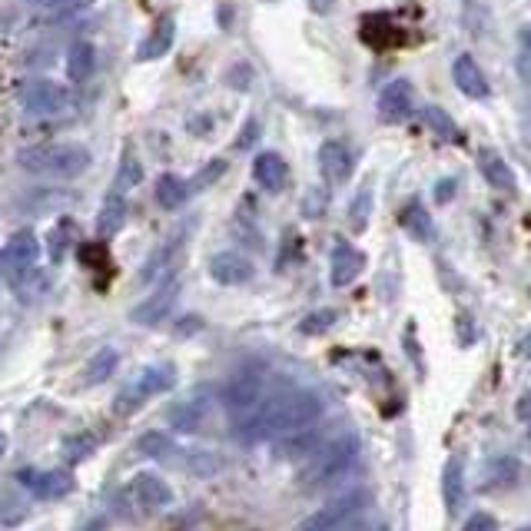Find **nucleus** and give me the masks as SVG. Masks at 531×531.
<instances>
[{
  "mask_svg": "<svg viewBox=\"0 0 531 531\" xmlns=\"http://www.w3.org/2000/svg\"><path fill=\"white\" fill-rule=\"evenodd\" d=\"M336 309H316V312H309V316L299 322V332L303 336H319V332H326L336 326Z\"/></svg>",
  "mask_w": 531,
  "mask_h": 531,
  "instance_id": "7c9ffc66",
  "label": "nucleus"
},
{
  "mask_svg": "<svg viewBox=\"0 0 531 531\" xmlns=\"http://www.w3.org/2000/svg\"><path fill=\"white\" fill-rule=\"evenodd\" d=\"M20 103H24V110L34 113V117H50V113L67 110L70 93H67V87H60V83H54V80H34V83H27L24 93H20Z\"/></svg>",
  "mask_w": 531,
  "mask_h": 531,
  "instance_id": "1a4fd4ad",
  "label": "nucleus"
},
{
  "mask_svg": "<svg viewBox=\"0 0 531 531\" xmlns=\"http://www.w3.org/2000/svg\"><path fill=\"white\" fill-rule=\"evenodd\" d=\"M369 213H372V186H362L356 203H352V210H349V223H352L356 233H359V229H366Z\"/></svg>",
  "mask_w": 531,
  "mask_h": 531,
  "instance_id": "2f4dec72",
  "label": "nucleus"
},
{
  "mask_svg": "<svg viewBox=\"0 0 531 531\" xmlns=\"http://www.w3.org/2000/svg\"><path fill=\"white\" fill-rule=\"evenodd\" d=\"M7 452V435H0V455Z\"/></svg>",
  "mask_w": 531,
  "mask_h": 531,
  "instance_id": "c03bdc74",
  "label": "nucleus"
},
{
  "mask_svg": "<svg viewBox=\"0 0 531 531\" xmlns=\"http://www.w3.org/2000/svg\"><path fill=\"white\" fill-rule=\"evenodd\" d=\"M173 37H176V24H173L170 17H163L160 24H156L153 34H150V37L140 44V50H137V60H140V64H147V60L163 57L166 50L173 47Z\"/></svg>",
  "mask_w": 531,
  "mask_h": 531,
  "instance_id": "5701e85b",
  "label": "nucleus"
},
{
  "mask_svg": "<svg viewBox=\"0 0 531 531\" xmlns=\"http://www.w3.org/2000/svg\"><path fill=\"white\" fill-rule=\"evenodd\" d=\"M93 445H97V439H93V435H77V439H70L64 445V455L70 458V462H80V458H87L93 452Z\"/></svg>",
  "mask_w": 531,
  "mask_h": 531,
  "instance_id": "72a5a7b5",
  "label": "nucleus"
},
{
  "mask_svg": "<svg viewBox=\"0 0 531 531\" xmlns=\"http://www.w3.org/2000/svg\"><path fill=\"white\" fill-rule=\"evenodd\" d=\"M452 80H455V87L462 90L468 100H488V93H492V87H488V77L482 74V67H478L475 57H468V54L455 57Z\"/></svg>",
  "mask_w": 531,
  "mask_h": 531,
  "instance_id": "ddd939ff",
  "label": "nucleus"
},
{
  "mask_svg": "<svg viewBox=\"0 0 531 531\" xmlns=\"http://www.w3.org/2000/svg\"><path fill=\"white\" fill-rule=\"evenodd\" d=\"M83 531H103V525H100V522H93V525H87Z\"/></svg>",
  "mask_w": 531,
  "mask_h": 531,
  "instance_id": "49530a36",
  "label": "nucleus"
},
{
  "mask_svg": "<svg viewBox=\"0 0 531 531\" xmlns=\"http://www.w3.org/2000/svg\"><path fill=\"white\" fill-rule=\"evenodd\" d=\"M140 180H143V163L133 156L130 150L123 153V160H120V170H117V180H113V186L110 190H117V193H123L127 196L133 186H140Z\"/></svg>",
  "mask_w": 531,
  "mask_h": 531,
  "instance_id": "cd10ccee",
  "label": "nucleus"
},
{
  "mask_svg": "<svg viewBox=\"0 0 531 531\" xmlns=\"http://www.w3.org/2000/svg\"><path fill=\"white\" fill-rule=\"evenodd\" d=\"M253 180L259 183V190L266 193H283L289 186V166L279 153H259L253 163Z\"/></svg>",
  "mask_w": 531,
  "mask_h": 531,
  "instance_id": "4468645a",
  "label": "nucleus"
},
{
  "mask_svg": "<svg viewBox=\"0 0 531 531\" xmlns=\"http://www.w3.org/2000/svg\"><path fill=\"white\" fill-rule=\"evenodd\" d=\"M442 498H445V508H449V512H458V505H462V498H465L462 458H449V462H445V472H442Z\"/></svg>",
  "mask_w": 531,
  "mask_h": 531,
  "instance_id": "a878e982",
  "label": "nucleus"
},
{
  "mask_svg": "<svg viewBox=\"0 0 531 531\" xmlns=\"http://www.w3.org/2000/svg\"><path fill=\"white\" fill-rule=\"evenodd\" d=\"M170 449H173V445H170V439H166L163 432H147V435H143V439L137 442V452H140V455H150V458H163Z\"/></svg>",
  "mask_w": 531,
  "mask_h": 531,
  "instance_id": "473e14b6",
  "label": "nucleus"
},
{
  "mask_svg": "<svg viewBox=\"0 0 531 531\" xmlns=\"http://www.w3.org/2000/svg\"><path fill=\"white\" fill-rule=\"evenodd\" d=\"M478 170H482L488 186H495V190H502V193H512L515 190L512 166H508L495 150H482V156H478Z\"/></svg>",
  "mask_w": 531,
  "mask_h": 531,
  "instance_id": "6ab92c4d",
  "label": "nucleus"
},
{
  "mask_svg": "<svg viewBox=\"0 0 531 531\" xmlns=\"http://www.w3.org/2000/svg\"><path fill=\"white\" fill-rule=\"evenodd\" d=\"M462 531H498V522H495L492 515L478 512V515H472V518H468Z\"/></svg>",
  "mask_w": 531,
  "mask_h": 531,
  "instance_id": "f704fd0d",
  "label": "nucleus"
},
{
  "mask_svg": "<svg viewBox=\"0 0 531 531\" xmlns=\"http://www.w3.org/2000/svg\"><path fill=\"white\" fill-rule=\"evenodd\" d=\"M362 269H366V253H362V249H356L352 243H339L336 249H332L329 279H332V286H336V289L356 283V279L362 276Z\"/></svg>",
  "mask_w": 531,
  "mask_h": 531,
  "instance_id": "9b49d317",
  "label": "nucleus"
},
{
  "mask_svg": "<svg viewBox=\"0 0 531 531\" xmlns=\"http://www.w3.org/2000/svg\"><path fill=\"white\" fill-rule=\"evenodd\" d=\"M399 223H402L405 233L415 239V243H432V239H435L432 216H429V210H425V206H419V203H409V206H405V210L399 213Z\"/></svg>",
  "mask_w": 531,
  "mask_h": 531,
  "instance_id": "4be33fe9",
  "label": "nucleus"
},
{
  "mask_svg": "<svg viewBox=\"0 0 531 531\" xmlns=\"http://www.w3.org/2000/svg\"><path fill=\"white\" fill-rule=\"evenodd\" d=\"M518 472H522L518 458H512V455H492L482 465V482L488 488H508V485H515Z\"/></svg>",
  "mask_w": 531,
  "mask_h": 531,
  "instance_id": "412c9836",
  "label": "nucleus"
},
{
  "mask_svg": "<svg viewBox=\"0 0 531 531\" xmlns=\"http://www.w3.org/2000/svg\"><path fill=\"white\" fill-rule=\"evenodd\" d=\"M452 196V180H445L442 186H439V200H449Z\"/></svg>",
  "mask_w": 531,
  "mask_h": 531,
  "instance_id": "a19ab883",
  "label": "nucleus"
},
{
  "mask_svg": "<svg viewBox=\"0 0 531 531\" xmlns=\"http://www.w3.org/2000/svg\"><path fill=\"white\" fill-rule=\"evenodd\" d=\"M203 419H206V402H200V399L183 402L180 409L173 412V425L180 432H196L203 425Z\"/></svg>",
  "mask_w": 531,
  "mask_h": 531,
  "instance_id": "c85d7f7f",
  "label": "nucleus"
},
{
  "mask_svg": "<svg viewBox=\"0 0 531 531\" xmlns=\"http://www.w3.org/2000/svg\"><path fill=\"white\" fill-rule=\"evenodd\" d=\"M522 352H525V356L531 359V332H528V336L522 339Z\"/></svg>",
  "mask_w": 531,
  "mask_h": 531,
  "instance_id": "37998d69",
  "label": "nucleus"
},
{
  "mask_svg": "<svg viewBox=\"0 0 531 531\" xmlns=\"http://www.w3.org/2000/svg\"><path fill=\"white\" fill-rule=\"evenodd\" d=\"M40 259V239L30 233V229H20L7 239L4 253H0V273H4L10 283H24V279L34 273Z\"/></svg>",
  "mask_w": 531,
  "mask_h": 531,
  "instance_id": "0eeeda50",
  "label": "nucleus"
},
{
  "mask_svg": "<svg viewBox=\"0 0 531 531\" xmlns=\"http://www.w3.org/2000/svg\"><path fill=\"white\" fill-rule=\"evenodd\" d=\"M425 127H429L432 133H439V137L449 140V143L462 140V133H458V127L452 123V117H449V113H445L442 107H429V110H425Z\"/></svg>",
  "mask_w": 531,
  "mask_h": 531,
  "instance_id": "c756f323",
  "label": "nucleus"
},
{
  "mask_svg": "<svg viewBox=\"0 0 531 531\" xmlns=\"http://www.w3.org/2000/svg\"><path fill=\"white\" fill-rule=\"evenodd\" d=\"M522 74L531 80V47H525V54H522Z\"/></svg>",
  "mask_w": 531,
  "mask_h": 531,
  "instance_id": "ea45409f",
  "label": "nucleus"
},
{
  "mask_svg": "<svg viewBox=\"0 0 531 531\" xmlns=\"http://www.w3.org/2000/svg\"><path fill=\"white\" fill-rule=\"evenodd\" d=\"M356 462H359V435L342 432L309 458V465L303 472V488L306 492H322V488L339 485L342 478L356 468Z\"/></svg>",
  "mask_w": 531,
  "mask_h": 531,
  "instance_id": "f03ea898",
  "label": "nucleus"
},
{
  "mask_svg": "<svg viewBox=\"0 0 531 531\" xmlns=\"http://www.w3.org/2000/svg\"><path fill=\"white\" fill-rule=\"evenodd\" d=\"M173 382H176V369L170 366V362H156V366H147L130 385H123V392L117 395L113 409H117V415L137 412L143 402L153 399V395L173 389Z\"/></svg>",
  "mask_w": 531,
  "mask_h": 531,
  "instance_id": "39448f33",
  "label": "nucleus"
},
{
  "mask_svg": "<svg viewBox=\"0 0 531 531\" xmlns=\"http://www.w3.org/2000/svg\"><path fill=\"white\" fill-rule=\"evenodd\" d=\"M123 223H127V196L117 193V190H110L107 200H103V210H100V216H97V233H100V239L120 233Z\"/></svg>",
  "mask_w": 531,
  "mask_h": 531,
  "instance_id": "aec40b11",
  "label": "nucleus"
},
{
  "mask_svg": "<svg viewBox=\"0 0 531 531\" xmlns=\"http://www.w3.org/2000/svg\"><path fill=\"white\" fill-rule=\"evenodd\" d=\"M522 40H525V47H531V27L525 30V34H522Z\"/></svg>",
  "mask_w": 531,
  "mask_h": 531,
  "instance_id": "a18cd8bd",
  "label": "nucleus"
},
{
  "mask_svg": "<svg viewBox=\"0 0 531 531\" xmlns=\"http://www.w3.org/2000/svg\"><path fill=\"white\" fill-rule=\"evenodd\" d=\"M93 70H97V50H93V44H87V40H77V44L70 47V54H67L70 80H77V83L90 80Z\"/></svg>",
  "mask_w": 531,
  "mask_h": 531,
  "instance_id": "393cba45",
  "label": "nucleus"
},
{
  "mask_svg": "<svg viewBox=\"0 0 531 531\" xmlns=\"http://www.w3.org/2000/svg\"><path fill=\"white\" fill-rule=\"evenodd\" d=\"M342 531H372V525L369 522H352L349 528H342Z\"/></svg>",
  "mask_w": 531,
  "mask_h": 531,
  "instance_id": "79ce46f5",
  "label": "nucleus"
},
{
  "mask_svg": "<svg viewBox=\"0 0 531 531\" xmlns=\"http://www.w3.org/2000/svg\"><path fill=\"white\" fill-rule=\"evenodd\" d=\"M263 402H266V376L259 369H243V372H236V376L226 382L223 405L236 415V419L256 412Z\"/></svg>",
  "mask_w": 531,
  "mask_h": 531,
  "instance_id": "423d86ee",
  "label": "nucleus"
},
{
  "mask_svg": "<svg viewBox=\"0 0 531 531\" xmlns=\"http://www.w3.org/2000/svg\"><path fill=\"white\" fill-rule=\"evenodd\" d=\"M246 127H249V130H243V137H239V140H236V150H243V147H249V143H253V140L259 137V127H256V120H249V123H246Z\"/></svg>",
  "mask_w": 531,
  "mask_h": 531,
  "instance_id": "c9c22d12",
  "label": "nucleus"
},
{
  "mask_svg": "<svg viewBox=\"0 0 531 531\" xmlns=\"http://www.w3.org/2000/svg\"><path fill=\"white\" fill-rule=\"evenodd\" d=\"M210 276L220 286H243L253 279V263L239 253H216L210 259Z\"/></svg>",
  "mask_w": 531,
  "mask_h": 531,
  "instance_id": "2eb2a0df",
  "label": "nucleus"
},
{
  "mask_svg": "<svg viewBox=\"0 0 531 531\" xmlns=\"http://www.w3.org/2000/svg\"><path fill=\"white\" fill-rule=\"evenodd\" d=\"M415 110V90L409 80H392L385 83L379 93V117L385 123H402L409 120Z\"/></svg>",
  "mask_w": 531,
  "mask_h": 531,
  "instance_id": "9d476101",
  "label": "nucleus"
},
{
  "mask_svg": "<svg viewBox=\"0 0 531 531\" xmlns=\"http://www.w3.org/2000/svg\"><path fill=\"white\" fill-rule=\"evenodd\" d=\"M20 478H24V485L37 498H44V502H57V498L74 492V478H70V472H24Z\"/></svg>",
  "mask_w": 531,
  "mask_h": 531,
  "instance_id": "dca6fc26",
  "label": "nucleus"
},
{
  "mask_svg": "<svg viewBox=\"0 0 531 531\" xmlns=\"http://www.w3.org/2000/svg\"><path fill=\"white\" fill-rule=\"evenodd\" d=\"M30 4H37V7H64V4H70V0H30Z\"/></svg>",
  "mask_w": 531,
  "mask_h": 531,
  "instance_id": "58836bf2",
  "label": "nucleus"
},
{
  "mask_svg": "<svg viewBox=\"0 0 531 531\" xmlns=\"http://www.w3.org/2000/svg\"><path fill=\"white\" fill-rule=\"evenodd\" d=\"M326 412L319 392L309 389H289L276 392L273 399H266L256 412L236 419V435L243 442H259V439H283V435L316 425Z\"/></svg>",
  "mask_w": 531,
  "mask_h": 531,
  "instance_id": "f257e3e1",
  "label": "nucleus"
},
{
  "mask_svg": "<svg viewBox=\"0 0 531 531\" xmlns=\"http://www.w3.org/2000/svg\"><path fill=\"white\" fill-rule=\"evenodd\" d=\"M352 166H356V156L342 140H326L319 147V170L329 183H346Z\"/></svg>",
  "mask_w": 531,
  "mask_h": 531,
  "instance_id": "f8f14e48",
  "label": "nucleus"
},
{
  "mask_svg": "<svg viewBox=\"0 0 531 531\" xmlns=\"http://www.w3.org/2000/svg\"><path fill=\"white\" fill-rule=\"evenodd\" d=\"M518 415H522L525 422H531V395H522V399H518Z\"/></svg>",
  "mask_w": 531,
  "mask_h": 531,
  "instance_id": "4c0bfd02",
  "label": "nucleus"
},
{
  "mask_svg": "<svg viewBox=\"0 0 531 531\" xmlns=\"http://www.w3.org/2000/svg\"><path fill=\"white\" fill-rule=\"evenodd\" d=\"M332 7H336V0H309V10H312V14H329Z\"/></svg>",
  "mask_w": 531,
  "mask_h": 531,
  "instance_id": "e433bc0d",
  "label": "nucleus"
},
{
  "mask_svg": "<svg viewBox=\"0 0 531 531\" xmlns=\"http://www.w3.org/2000/svg\"><path fill=\"white\" fill-rule=\"evenodd\" d=\"M319 449H322V429L319 425H306V429L289 432L276 445L279 458H312Z\"/></svg>",
  "mask_w": 531,
  "mask_h": 531,
  "instance_id": "a211bd4d",
  "label": "nucleus"
},
{
  "mask_svg": "<svg viewBox=\"0 0 531 531\" xmlns=\"http://www.w3.org/2000/svg\"><path fill=\"white\" fill-rule=\"evenodd\" d=\"M186 200H190V186H186L183 176L163 173L160 180H156V203H160L163 210H180Z\"/></svg>",
  "mask_w": 531,
  "mask_h": 531,
  "instance_id": "b1692460",
  "label": "nucleus"
},
{
  "mask_svg": "<svg viewBox=\"0 0 531 531\" xmlns=\"http://www.w3.org/2000/svg\"><path fill=\"white\" fill-rule=\"evenodd\" d=\"M176 299H180V279L176 276L160 279V286H156L140 306H133L130 319L137 322V326H156V322H163L166 316H170Z\"/></svg>",
  "mask_w": 531,
  "mask_h": 531,
  "instance_id": "6e6552de",
  "label": "nucleus"
},
{
  "mask_svg": "<svg viewBox=\"0 0 531 531\" xmlns=\"http://www.w3.org/2000/svg\"><path fill=\"white\" fill-rule=\"evenodd\" d=\"M130 492H133V498H137V502H140L143 508H166V505L173 502L170 485H166L163 478H160V475H153V472L133 475Z\"/></svg>",
  "mask_w": 531,
  "mask_h": 531,
  "instance_id": "f3484780",
  "label": "nucleus"
},
{
  "mask_svg": "<svg viewBox=\"0 0 531 531\" xmlns=\"http://www.w3.org/2000/svg\"><path fill=\"white\" fill-rule=\"evenodd\" d=\"M20 166L37 176H54V180H74L90 170V150L80 143H44L20 153Z\"/></svg>",
  "mask_w": 531,
  "mask_h": 531,
  "instance_id": "7ed1b4c3",
  "label": "nucleus"
},
{
  "mask_svg": "<svg viewBox=\"0 0 531 531\" xmlns=\"http://www.w3.org/2000/svg\"><path fill=\"white\" fill-rule=\"evenodd\" d=\"M117 362H120V356H117V349H100L97 356H93L90 362H87V372H83V379H87V385H100V382H107L113 372H117Z\"/></svg>",
  "mask_w": 531,
  "mask_h": 531,
  "instance_id": "bb28decb",
  "label": "nucleus"
},
{
  "mask_svg": "<svg viewBox=\"0 0 531 531\" xmlns=\"http://www.w3.org/2000/svg\"><path fill=\"white\" fill-rule=\"evenodd\" d=\"M369 505H372L369 488H352V492L332 498L326 508H319V512L303 518V522L296 525V531H342L352 522H359Z\"/></svg>",
  "mask_w": 531,
  "mask_h": 531,
  "instance_id": "20e7f679",
  "label": "nucleus"
}]
</instances>
